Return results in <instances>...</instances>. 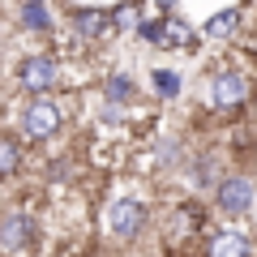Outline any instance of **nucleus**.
<instances>
[{
    "mask_svg": "<svg viewBox=\"0 0 257 257\" xmlns=\"http://www.w3.org/2000/svg\"><path fill=\"white\" fill-rule=\"evenodd\" d=\"M128 99H133V77L111 73L107 77V103H128Z\"/></svg>",
    "mask_w": 257,
    "mask_h": 257,
    "instance_id": "nucleus-14",
    "label": "nucleus"
},
{
    "mask_svg": "<svg viewBox=\"0 0 257 257\" xmlns=\"http://www.w3.org/2000/svg\"><path fill=\"white\" fill-rule=\"evenodd\" d=\"M22 26H26V30H39V35L52 26V18H47V9H43V0H26V5H22Z\"/></svg>",
    "mask_w": 257,
    "mask_h": 257,
    "instance_id": "nucleus-11",
    "label": "nucleus"
},
{
    "mask_svg": "<svg viewBox=\"0 0 257 257\" xmlns=\"http://www.w3.org/2000/svg\"><path fill=\"white\" fill-rule=\"evenodd\" d=\"M159 9H176V0H159Z\"/></svg>",
    "mask_w": 257,
    "mask_h": 257,
    "instance_id": "nucleus-16",
    "label": "nucleus"
},
{
    "mask_svg": "<svg viewBox=\"0 0 257 257\" xmlns=\"http://www.w3.org/2000/svg\"><path fill=\"white\" fill-rule=\"evenodd\" d=\"M60 124H64V111H60V103H52L47 94H35V99L26 103V111H22V128H26L30 142L56 138V133H60Z\"/></svg>",
    "mask_w": 257,
    "mask_h": 257,
    "instance_id": "nucleus-1",
    "label": "nucleus"
},
{
    "mask_svg": "<svg viewBox=\"0 0 257 257\" xmlns=\"http://www.w3.org/2000/svg\"><path fill=\"white\" fill-rule=\"evenodd\" d=\"M138 26H142V39H146V43L163 47V18H159V22H138Z\"/></svg>",
    "mask_w": 257,
    "mask_h": 257,
    "instance_id": "nucleus-15",
    "label": "nucleus"
},
{
    "mask_svg": "<svg viewBox=\"0 0 257 257\" xmlns=\"http://www.w3.org/2000/svg\"><path fill=\"white\" fill-rule=\"evenodd\" d=\"M18 82H22V90H30V94H47L60 82V64H56L52 56H26L22 69H18Z\"/></svg>",
    "mask_w": 257,
    "mask_h": 257,
    "instance_id": "nucleus-4",
    "label": "nucleus"
},
{
    "mask_svg": "<svg viewBox=\"0 0 257 257\" xmlns=\"http://www.w3.org/2000/svg\"><path fill=\"white\" fill-rule=\"evenodd\" d=\"M69 22H73V35L86 39V43H94V39H103L111 30V13L107 9H77Z\"/></svg>",
    "mask_w": 257,
    "mask_h": 257,
    "instance_id": "nucleus-7",
    "label": "nucleus"
},
{
    "mask_svg": "<svg viewBox=\"0 0 257 257\" xmlns=\"http://www.w3.org/2000/svg\"><path fill=\"white\" fill-rule=\"evenodd\" d=\"M142 227H146V206L138 197H116L107 206V231L111 236L133 240V236H142Z\"/></svg>",
    "mask_w": 257,
    "mask_h": 257,
    "instance_id": "nucleus-3",
    "label": "nucleus"
},
{
    "mask_svg": "<svg viewBox=\"0 0 257 257\" xmlns=\"http://www.w3.org/2000/svg\"><path fill=\"white\" fill-rule=\"evenodd\" d=\"M35 240V219L26 210H5L0 214V253H22Z\"/></svg>",
    "mask_w": 257,
    "mask_h": 257,
    "instance_id": "nucleus-6",
    "label": "nucleus"
},
{
    "mask_svg": "<svg viewBox=\"0 0 257 257\" xmlns=\"http://www.w3.org/2000/svg\"><path fill=\"white\" fill-rule=\"evenodd\" d=\"M150 82H155V94H159V99H176V94H180V73H172V69H155Z\"/></svg>",
    "mask_w": 257,
    "mask_h": 257,
    "instance_id": "nucleus-12",
    "label": "nucleus"
},
{
    "mask_svg": "<svg viewBox=\"0 0 257 257\" xmlns=\"http://www.w3.org/2000/svg\"><path fill=\"white\" fill-rule=\"evenodd\" d=\"M163 47H193V30L180 18H163Z\"/></svg>",
    "mask_w": 257,
    "mask_h": 257,
    "instance_id": "nucleus-10",
    "label": "nucleus"
},
{
    "mask_svg": "<svg viewBox=\"0 0 257 257\" xmlns=\"http://www.w3.org/2000/svg\"><path fill=\"white\" fill-rule=\"evenodd\" d=\"M22 163V142L9 138V133H0V180H9Z\"/></svg>",
    "mask_w": 257,
    "mask_h": 257,
    "instance_id": "nucleus-9",
    "label": "nucleus"
},
{
    "mask_svg": "<svg viewBox=\"0 0 257 257\" xmlns=\"http://www.w3.org/2000/svg\"><path fill=\"white\" fill-rule=\"evenodd\" d=\"M248 94H253V86H248L244 73H236V69H223V73H214L210 90H206V103H210L214 111H236L248 103Z\"/></svg>",
    "mask_w": 257,
    "mask_h": 257,
    "instance_id": "nucleus-2",
    "label": "nucleus"
},
{
    "mask_svg": "<svg viewBox=\"0 0 257 257\" xmlns=\"http://www.w3.org/2000/svg\"><path fill=\"white\" fill-rule=\"evenodd\" d=\"M206 257H248L244 231H214L210 244H206Z\"/></svg>",
    "mask_w": 257,
    "mask_h": 257,
    "instance_id": "nucleus-8",
    "label": "nucleus"
},
{
    "mask_svg": "<svg viewBox=\"0 0 257 257\" xmlns=\"http://www.w3.org/2000/svg\"><path fill=\"white\" fill-rule=\"evenodd\" d=\"M253 197H257V184L248 176H227L214 189V202H219L223 214H248L253 210Z\"/></svg>",
    "mask_w": 257,
    "mask_h": 257,
    "instance_id": "nucleus-5",
    "label": "nucleus"
},
{
    "mask_svg": "<svg viewBox=\"0 0 257 257\" xmlns=\"http://www.w3.org/2000/svg\"><path fill=\"white\" fill-rule=\"evenodd\" d=\"M236 22H240V9H227V13H214V18L206 22V35L223 39V35H231V30H236Z\"/></svg>",
    "mask_w": 257,
    "mask_h": 257,
    "instance_id": "nucleus-13",
    "label": "nucleus"
}]
</instances>
